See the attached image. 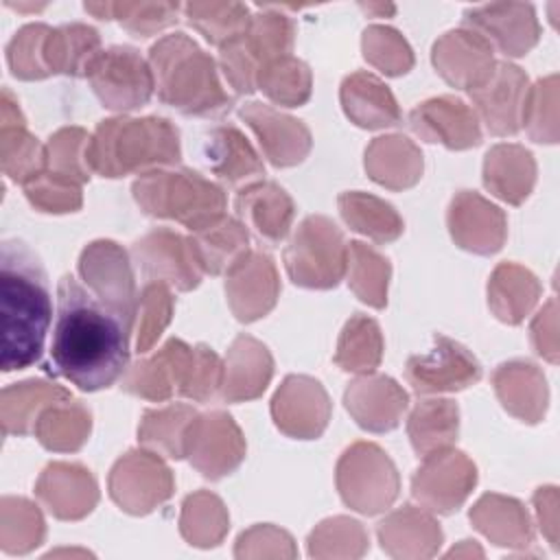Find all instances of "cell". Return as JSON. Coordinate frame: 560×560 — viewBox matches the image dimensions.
<instances>
[{
	"label": "cell",
	"instance_id": "cell-1",
	"mask_svg": "<svg viewBox=\"0 0 560 560\" xmlns=\"http://www.w3.org/2000/svg\"><path fill=\"white\" fill-rule=\"evenodd\" d=\"M131 326L66 273L57 284L50 370L83 392L114 385L129 368Z\"/></svg>",
	"mask_w": 560,
	"mask_h": 560
},
{
	"label": "cell",
	"instance_id": "cell-2",
	"mask_svg": "<svg viewBox=\"0 0 560 560\" xmlns=\"http://www.w3.org/2000/svg\"><path fill=\"white\" fill-rule=\"evenodd\" d=\"M52 304L46 271L22 241H4L0 249V368L24 370L42 359Z\"/></svg>",
	"mask_w": 560,
	"mask_h": 560
},
{
	"label": "cell",
	"instance_id": "cell-3",
	"mask_svg": "<svg viewBox=\"0 0 560 560\" xmlns=\"http://www.w3.org/2000/svg\"><path fill=\"white\" fill-rule=\"evenodd\" d=\"M158 98L184 116H225L234 98L223 90L214 59L186 33H171L149 50Z\"/></svg>",
	"mask_w": 560,
	"mask_h": 560
},
{
	"label": "cell",
	"instance_id": "cell-4",
	"mask_svg": "<svg viewBox=\"0 0 560 560\" xmlns=\"http://www.w3.org/2000/svg\"><path fill=\"white\" fill-rule=\"evenodd\" d=\"M179 158V131L160 116L105 118L96 125L90 140L92 171L103 177L144 175L173 166Z\"/></svg>",
	"mask_w": 560,
	"mask_h": 560
},
{
	"label": "cell",
	"instance_id": "cell-5",
	"mask_svg": "<svg viewBox=\"0 0 560 560\" xmlns=\"http://www.w3.org/2000/svg\"><path fill=\"white\" fill-rule=\"evenodd\" d=\"M140 210L171 219L197 232L225 214V192L219 184L190 168H160L140 175L131 186Z\"/></svg>",
	"mask_w": 560,
	"mask_h": 560
},
{
	"label": "cell",
	"instance_id": "cell-6",
	"mask_svg": "<svg viewBox=\"0 0 560 560\" xmlns=\"http://www.w3.org/2000/svg\"><path fill=\"white\" fill-rule=\"evenodd\" d=\"M295 24L278 7H262L254 13L249 26L232 42L219 48V66L236 94L256 90L258 72L273 59L291 55Z\"/></svg>",
	"mask_w": 560,
	"mask_h": 560
},
{
	"label": "cell",
	"instance_id": "cell-7",
	"mask_svg": "<svg viewBox=\"0 0 560 560\" xmlns=\"http://www.w3.org/2000/svg\"><path fill=\"white\" fill-rule=\"evenodd\" d=\"M284 267L298 287H337L348 267V243L343 232L324 214L306 217L284 249Z\"/></svg>",
	"mask_w": 560,
	"mask_h": 560
},
{
	"label": "cell",
	"instance_id": "cell-8",
	"mask_svg": "<svg viewBox=\"0 0 560 560\" xmlns=\"http://www.w3.org/2000/svg\"><path fill=\"white\" fill-rule=\"evenodd\" d=\"M335 481L341 501L368 516L387 510L400 490L394 462L372 442H354L343 451L337 462Z\"/></svg>",
	"mask_w": 560,
	"mask_h": 560
},
{
	"label": "cell",
	"instance_id": "cell-9",
	"mask_svg": "<svg viewBox=\"0 0 560 560\" xmlns=\"http://www.w3.org/2000/svg\"><path fill=\"white\" fill-rule=\"evenodd\" d=\"M92 92L112 112H131L149 103L155 92L149 59L131 46L105 48L88 72Z\"/></svg>",
	"mask_w": 560,
	"mask_h": 560
},
{
	"label": "cell",
	"instance_id": "cell-10",
	"mask_svg": "<svg viewBox=\"0 0 560 560\" xmlns=\"http://www.w3.org/2000/svg\"><path fill=\"white\" fill-rule=\"evenodd\" d=\"M107 488L112 501L122 512L142 516L173 497L175 479L158 453L138 448L116 459L107 477Z\"/></svg>",
	"mask_w": 560,
	"mask_h": 560
},
{
	"label": "cell",
	"instance_id": "cell-11",
	"mask_svg": "<svg viewBox=\"0 0 560 560\" xmlns=\"http://www.w3.org/2000/svg\"><path fill=\"white\" fill-rule=\"evenodd\" d=\"M79 273L88 284V291L133 328L138 293L127 252L114 241H94L81 252Z\"/></svg>",
	"mask_w": 560,
	"mask_h": 560
},
{
	"label": "cell",
	"instance_id": "cell-12",
	"mask_svg": "<svg viewBox=\"0 0 560 560\" xmlns=\"http://www.w3.org/2000/svg\"><path fill=\"white\" fill-rule=\"evenodd\" d=\"M475 483V464L462 451L448 446L422 457L411 479V494L429 512L453 514L464 505Z\"/></svg>",
	"mask_w": 560,
	"mask_h": 560
},
{
	"label": "cell",
	"instance_id": "cell-13",
	"mask_svg": "<svg viewBox=\"0 0 560 560\" xmlns=\"http://www.w3.org/2000/svg\"><path fill=\"white\" fill-rule=\"evenodd\" d=\"M131 258L147 282H164L175 291H192L201 282V267L188 236L155 228L131 245Z\"/></svg>",
	"mask_w": 560,
	"mask_h": 560
},
{
	"label": "cell",
	"instance_id": "cell-14",
	"mask_svg": "<svg viewBox=\"0 0 560 560\" xmlns=\"http://www.w3.org/2000/svg\"><path fill=\"white\" fill-rule=\"evenodd\" d=\"M245 451V438L230 413H197L186 438V457L201 477L214 481L234 472Z\"/></svg>",
	"mask_w": 560,
	"mask_h": 560
},
{
	"label": "cell",
	"instance_id": "cell-15",
	"mask_svg": "<svg viewBox=\"0 0 560 560\" xmlns=\"http://www.w3.org/2000/svg\"><path fill=\"white\" fill-rule=\"evenodd\" d=\"M405 378L416 394L459 392L481 378V365L462 343L435 335L429 352L407 359Z\"/></svg>",
	"mask_w": 560,
	"mask_h": 560
},
{
	"label": "cell",
	"instance_id": "cell-16",
	"mask_svg": "<svg viewBox=\"0 0 560 560\" xmlns=\"http://www.w3.org/2000/svg\"><path fill=\"white\" fill-rule=\"evenodd\" d=\"M527 92V74L510 61H497L490 77L468 94L477 118L492 136H514L523 125Z\"/></svg>",
	"mask_w": 560,
	"mask_h": 560
},
{
	"label": "cell",
	"instance_id": "cell-17",
	"mask_svg": "<svg viewBox=\"0 0 560 560\" xmlns=\"http://www.w3.org/2000/svg\"><path fill=\"white\" fill-rule=\"evenodd\" d=\"M330 398L324 385L304 374H289L271 400L276 427L295 440H315L330 420Z\"/></svg>",
	"mask_w": 560,
	"mask_h": 560
},
{
	"label": "cell",
	"instance_id": "cell-18",
	"mask_svg": "<svg viewBox=\"0 0 560 560\" xmlns=\"http://www.w3.org/2000/svg\"><path fill=\"white\" fill-rule=\"evenodd\" d=\"M190 361L192 346L171 337L151 357L129 365L120 376V387L131 396L151 402H164L175 394L182 396Z\"/></svg>",
	"mask_w": 560,
	"mask_h": 560
},
{
	"label": "cell",
	"instance_id": "cell-19",
	"mask_svg": "<svg viewBox=\"0 0 560 560\" xmlns=\"http://www.w3.org/2000/svg\"><path fill=\"white\" fill-rule=\"evenodd\" d=\"M464 26L481 35L508 57L529 52L540 35V26L532 4L525 2H490L464 11Z\"/></svg>",
	"mask_w": 560,
	"mask_h": 560
},
{
	"label": "cell",
	"instance_id": "cell-20",
	"mask_svg": "<svg viewBox=\"0 0 560 560\" xmlns=\"http://www.w3.org/2000/svg\"><path fill=\"white\" fill-rule=\"evenodd\" d=\"M280 278L276 262L265 252H247L225 273V298L238 322H256L265 317L278 302Z\"/></svg>",
	"mask_w": 560,
	"mask_h": 560
},
{
	"label": "cell",
	"instance_id": "cell-21",
	"mask_svg": "<svg viewBox=\"0 0 560 560\" xmlns=\"http://www.w3.org/2000/svg\"><path fill=\"white\" fill-rule=\"evenodd\" d=\"M446 223L455 245L479 256L497 254L508 236L503 210L475 190L455 192Z\"/></svg>",
	"mask_w": 560,
	"mask_h": 560
},
{
	"label": "cell",
	"instance_id": "cell-22",
	"mask_svg": "<svg viewBox=\"0 0 560 560\" xmlns=\"http://www.w3.org/2000/svg\"><path fill=\"white\" fill-rule=\"evenodd\" d=\"M238 116L254 131L265 158L273 166H295L311 153L313 138L302 120L258 101L241 105Z\"/></svg>",
	"mask_w": 560,
	"mask_h": 560
},
{
	"label": "cell",
	"instance_id": "cell-23",
	"mask_svg": "<svg viewBox=\"0 0 560 560\" xmlns=\"http://www.w3.org/2000/svg\"><path fill=\"white\" fill-rule=\"evenodd\" d=\"M411 131L424 142H440L462 151L481 142V127L475 109L455 96H435L418 103L409 114Z\"/></svg>",
	"mask_w": 560,
	"mask_h": 560
},
{
	"label": "cell",
	"instance_id": "cell-24",
	"mask_svg": "<svg viewBox=\"0 0 560 560\" xmlns=\"http://www.w3.org/2000/svg\"><path fill=\"white\" fill-rule=\"evenodd\" d=\"M431 59L440 77L459 90L479 88L494 70L492 46L475 31L462 26L444 33L431 50Z\"/></svg>",
	"mask_w": 560,
	"mask_h": 560
},
{
	"label": "cell",
	"instance_id": "cell-25",
	"mask_svg": "<svg viewBox=\"0 0 560 560\" xmlns=\"http://www.w3.org/2000/svg\"><path fill=\"white\" fill-rule=\"evenodd\" d=\"M343 402L361 429L385 433L400 424L409 396L392 376L368 372L346 387Z\"/></svg>",
	"mask_w": 560,
	"mask_h": 560
},
{
	"label": "cell",
	"instance_id": "cell-26",
	"mask_svg": "<svg viewBox=\"0 0 560 560\" xmlns=\"http://www.w3.org/2000/svg\"><path fill=\"white\" fill-rule=\"evenodd\" d=\"M35 497L55 518L79 521L98 503V486L85 466L52 462L42 470Z\"/></svg>",
	"mask_w": 560,
	"mask_h": 560
},
{
	"label": "cell",
	"instance_id": "cell-27",
	"mask_svg": "<svg viewBox=\"0 0 560 560\" xmlns=\"http://www.w3.org/2000/svg\"><path fill=\"white\" fill-rule=\"evenodd\" d=\"M273 374V359L262 341L252 335H238L223 361L221 398L228 402H247L267 389Z\"/></svg>",
	"mask_w": 560,
	"mask_h": 560
},
{
	"label": "cell",
	"instance_id": "cell-28",
	"mask_svg": "<svg viewBox=\"0 0 560 560\" xmlns=\"http://www.w3.org/2000/svg\"><path fill=\"white\" fill-rule=\"evenodd\" d=\"M234 208L245 228H252L260 241L278 245L287 238L295 206L293 199L273 182H252L238 190Z\"/></svg>",
	"mask_w": 560,
	"mask_h": 560
},
{
	"label": "cell",
	"instance_id": "cell-29",
	"mask_svg": "<svg viewBox=\"0 0 560 560\" xmlns=\"http://www.w3.org/2000/svg\"><path fill=\"white\" fill-rule=\"evenodd\" d=\"M378 542L385 553L402 560L431 558L442 545L438 521L416 505H402L378 523Z\"/></svg>",
	"mask_w": 560,
	"mask_h": 560
},
{
	"label": "cell",
	"instance_id": "cell-30",
	"mask_svg": "<svg viewBox=\"0 0 560 560\" xmlns=\"http://www.w3.org/2000/svg\"><path fill=\"white\" fill-rule=\"evenodd\" d=\"M203 162L223 182L236 186L265 175V164L245 133L234 125H217L203 136Z\"/></svg>",
	"mask_w": 560,
	"mask_h": 560
},
{
	"label": "cell",
	"instance_id": "cell-31",
	"mask_svg": "<svg viewBox=\"0 0 560 560\" xmlns=\"http://www.w3.org/2000/svg\"><path fill=\"white\" fill-rule=\"evenodd\" d=\"M346 116L363 129H385L400 122V107L392 90L372 72L357 70L341 81L339 90Z\"/></svg>",
	"mask_w": 560,
	"mask_h": 560
},
{
	"label": "cell",
	"instance_id": "cell-32",
	"mask_svg": "<svg viewBox=\"0 0 560 560\" xmlns=\"http://www.w3.org/2000/svg\"><path fill=\"white\" fill-rule=\"evenodd\" d=\"M492 385L508 413L529 424L542 420L547 409V383L534 363H501L492 374Z\"/></svg>",
	"mask_w": 560,
	"mask_h": 560
},
{
	"label": "cell",
	"instance_id": "cell-33",
	"mask_svg": "<svg viewBox=\"0 0 560 560\" xmlns=\"http://www.w3.org/2000/svg\"><path fill=\"white\" fill-rule=\"evenodd\" d=\"M422 166L420 149L400 133L378 136L365 149V171L370 179L389 190L416 186L422 177Z\"/></svg>",
	"mask_w": 560,
	"mask_h": 560
},
{
	"label": "cell",
	"instance_id": "cell-34",
	"mask_svg": "<svg viewBox=\"0 0 560 560\" xmlns=\"http://www.w3.org/2000/svg\"><path fill=\"white\" fill-rule=\"evenodd\" d=\"M536 182L534 155L521 144H494L483 160V186L499 199L521 206Z\"/></svg>",
	"mask_w": 560,
	"mask_h": 560
},
{
	"label": "cell",
	"instance_id": "cell-35",
	"mask_svg": "<svg viewBox=\"0 0 560 560\" xmlns=\"http://www.w3.org/2000/svg\"><path fill=\"white\" fill-rule=\"evenodd\" d=\"M188 241L197 265L210 276L228 273L249 252V234L245 223L225 214L210 225L190 232Z\"/></svg>",
	"mask_w": 560,
	"mask_h": 560
},
{
	"label": "cell",
	"instance_id": "cell-36",
	"mask_svg": "<svg viewBox=\"0 0 560 560\" xmlns=\"http://www.w3.org/2000/svg\"><path fill=\"white\" fill-rule=\"evenodd\" d=\"M468 516L475 529L499 547H527L534 540L529 516L512 497L483 494Z\"/></svg>",
	"mask_w": 560,
	"mask_h": 560
},
{
	"label": "cell",
	"instance_id": "cell-37",
	"mask_svg": "<svg viewBox=\"0 0 560 560\" xmlns=\"http://www.w3.org/2000/svg\"><path fill=\"white\" fill-rule=\"evenodd\" d=\"M538 298L540 284L529 269L516 262H501L494 267L488 280V304L497 319L510 326L521 324L536 306Z\"/></svg>",
	"mask_w": 560,
	"mask_h": 560
},
{
	"label": "cell",
	"instance_id": "cell-38",
	"mask_svg": "<svg viewBox=\"0 0 560 560\" xmlns=\"http://www.w3.org/2000/svg\"><path fill=\"white\" fill-rule=\"evenodd\" d=\"M63 398H70L68 389L39 378L7 385L0 396V422L4 435L33 433L39 413Z\"/></svg>",
	"mask_w": 560,
	"mask_h": 560
},
{
	"label": "cell",
	"instance_id": "cell-39",
	"mask_svg": "<svg viewBox=\"0 0 560 560\" xmlns=\"http://www.w3.org/2000/svg\"><path fill=\"white\" fill-rule=\"evenodd\" d=\"M105 48L101 46L98 33L81 22L63 24L50 31L46 59L52 74H68V77H85L98 55Z\"/></svg>",
	"mask_w": 560,
	"mask_h": 560
},
{
	"label": "cell",
	"instance_id": "cell-40",
	"mask_svg": "<svg viewBox=\"0 0 560 560\" xmlns=\"http://www.w3.org/2000/svg\"><path fill=\"white\" fill-rule=\"evenodd\" d=\"M90 431H92V416L72 396L48 405L39 413L33 429L37 442L44 448L55 453L79 451L88 442Z\"/></svg>",
	"mask_w": 560,
	"mask_h": 560
},
{
	"label": "cell",
	"instance_id": "cell-41",
	"mask_svg": "<svg viewBox=\"0 0 560 560\" xmlns=\"http://www.w3.org/2000/svg\"><path fill=\"white\" fill-rule=\"evenodd\" d=\"M337 203L346 225H350V230L368 236L374 243H392L405 230V223L396 208L370 192L348 190L339 195Z\"/></svg>",
	"mask_w": 560,
	"mask_h": 560
},
{
	"label": "cell",
	"instance_id": "cell-42",
	"mask_svg": "<svg viewBox=\"0 0 560 560\" xmlns=\"http://www.w3.org/2000/svg\"><path fill=\"white\" fill-rule=\"evenodd\" d=\"M459 431V409L448 398L420 400L407 420V433L413 451L424 457L448 448Z\"/></svg>",
	"mask_w": 560,
	"mask_h": 560
},
{
	"label": "cell",
	"instance_id": "cell-43",
	"mask_svg": "<svg viewBox=\"0 0 560 560\" xmlns=\"http://www.w3.org/2000/svg\"><path fill=\"white\" fill-rule=\"evenodd\" d=\"M195 418L197 411L182 402L149 409L138 424V442L158 455L182 459L186 457V438Z\"/></svg>",
	"mask_w": 560,
	"mask_h": 560
},
{
	"label": "cell",
	"instance_id": "cell-44",
	"mask_svg": "<svg viewBox=\"0 0 560 560\" xmlns=\"http://www.w3.org/2000/svg\"><path fill=\"white\" fill-rule=\"evenodd\" d=\"M228 527L230 516L223 501L217 494L208 490H197L184 499L179 514V532L188 545L201 549L217 547L228 534Z\"/></svg>",
	"mask_w": 560,
	"mask_h": 560
},
{
	"label": "cell",
	"instance_id": "cell-45",
	"mask_svg": "<svg viewBox=\"0 0 560 560\" xmlns=\"http://www.w3.org/2000/svg\"><path fill=\"white\" fill-rule=\"evenodd\" d=\"M381 359L383 335L378 324L363 313H354L339 335L335 363L346 372L368 374L378 368Z\"/></svg>",
	"mask_w": 560,
	"mask_h": 560
},
{
	"label": "cell",
	"instance_id": "cell-46",
	"mask_svg": "<svg viewBox=\"0 0 560 560\" xmlns=\"http://www.w3.org/2000/svg\"><path fill=\"white\" fill-rule=\"evenodd\" d=\"M46 525L39 508L24 497H2L0 501V549L22 556L44 542Z\"/></svg>",
	"mask_w": 560,
	"mask_h": 560
},
{
	"label": "cell",
	"instance_id": "cell-47",
	"mask_svg": "<svg viewBox=\"0 0 560 560\" xmlns=\"http://www.w3.org/2000/svg\"><path fill=\"white\" fill-rule=\"evenodd\" d=\"M256 90L280 107H300L311 98L313 74L302 59L282 55L258 72Z\"/></svg>",
	"mask_w": 560,
	"mask_h": 560
},
{
	"label": "cell",
	"instance_id": "cell-48",
	"mask_svg": "<svg viewBox=\"0 0 560 560\" xmlns=\"http://www.w3.org/2000/svg\"><path fill=\"white\" fill-rule=\"evenodd\" d=\"M389 260L381 256L376 249L361 241L348 243V284L354 295L374 306L383 308L387 304V282H389Z\"/></svg>",
	"mask_w": 560,
	"mask_h": 560
},
{
	"label": "cell",
	"instance_id": "cell-49",
	"mask_svg": "<svg viewBox=\"0 0 560 560\" xmlns=\"http://www.w3.org/2000/svg\"><path fill=\"white\" fill-rule=\"evenodd\" d=\"M182 11L188 24L217 48L236 39L252 20L249 9L241 2H188Z\"/></svg>",
	"mask_w": 560,
	"mask_h": 560
},
{
	"label": "cell",
	"instance_id": "cell-50",
	"mask_svg": "<svg viewBox=\"0 0 560 560\" xmlns=\"http://www.w3.org/2000/svg\"><path fill=\"white\" fill-rule=\"evenodd\" d=\"M2 173L15 184H26L46 168V144H42L26 125L0 127Z\"/></svg>",
	"mask_w": 560,
	"mask_h": 560
},
{
	"label": "cell",
	"instance_id": "cell-51",
	"mask_svg": "<svg viewBox=\"0 0 560 560\" xmlns=\"http://www.w3.org/2000/svg\"><path fill=\"white\" fill-rule=\"evenodd\" d=\"M92 136L81 127H61L46 142V168L72 182L85 184L92 177Z\"/></svg>",
	"mask_w": 560,
	"mask_h": 560
},
{
	"label": "cell",
	"instance_id": "cell-52",
	"mask_svg": "<svg viewBox=\"0 0 560 560\" xmlns=\"http://www.w3.org/2000/svg\"><path fill=\"white\" fill-rule=\"evenodd\" d=\"M370 549L365 527L348 516L322 521L308 536L313 558H361Z\"/></svg>",
	"mask_w": 560,
	"mask_h": 560
},
{
	"label": "cell",
	"instance_id": "cell-53",
	"mask_svg": "<svg viewBox=\"0 0 560 560\" xmlns=\"http://www.w3.org/2000/svg\"><path fill=\"white\" fill-rule=\"evenodd\" d=\"M50 26L35 22L22 26L7 44V63L13 77L22 81H39L50 77L46 46L50 37Z\"/></svg>",
	"mask_w": 560,
	"mask_h": 560
},
{
	"label": "cell",
	"instance_id": "cell-54",
	"mask_svg": "<svg viewBox=\"0 0 560 560\" xmlns=\"http://www.w3.org/2000/svg\"><path fill=\"white\" fill-rule=\"evenodd\" d=\"M175 308V298L168 284L147 282L138 293L136 311V350L147 354L168 326Z\"/></svg>",
	"mask_w": 560,
	"mask_h": 560
},
{
	"label": "cell",
	"instance_id": "cell-55",
	"mask_svg": "<svg viewBox=\"0 0 560 560\" xmlns=\"http://www.w3.org/2000/svg\"><path fill=\"white\" fill-rule=\"evenodd\" d=\"M361 48H363L365 61L387 77H400L409 72L413 66L411 46L392 26H383V24L368 26L361 37Z\"/></svg>",
	"mask_w": 560,
	"mask_h": 560
},
{
	"label": "cell",
	"instance_id": "cell-56",
	"mask_svg": "<svg viewBox=\"0 0 560 560\" xmlns=\"http://www.w3.org/2000/svg\"><path fill=\"white\" fill-rule=\"evenodd\" d=\"M24 195L33 208L50 214L77 212L83 203L81 184L48 168H44L24 184Z\"/></svg>",
	"mask_w": 560,
	"mask_h": 560
},
{
	"label": "cell",
	"instance_id": "cell-57",
	"mask_svg": "<svg viewBox=\"0 0 560 560\" xmlns=\"http://www.w3.org/2000/svg\"><path fill=\"white\" fill-rule=\"evenodd\" d=\"M558 77L551 74L540 79L527 92L523 125L534 142H556L558 140Z\"/></svg>",
	"mask_w": 560,
	"mask_h": 560
},
{
	"label": "cell",
	"instance_id": "cell-58",
	"mask_svg": "<svg viewBox=\"0 0 560 560\" xmlns=\"http://www.w3.org/2000/svg\"><path fill=\"white\" fill-rule=\"evenodd\" d=\"M177 2H112V20L136 37H149L177 22Z\"/></svg>",
	"mask_w": 560,
	"mask_h": 560
},
{
	"label": "cell",
	"instance_id": "cell-59",
	"mask_svg": "<svg viewBox=\"0 0 560 560\" xmlns=\"http://www.w3.org/2000/svg\"><path fill=\"white\" fill-rule=\"evenodd\" d=\"M221 376L223 363L219 354L210 346L197 343L192 346V361L188 368L182 396L195 402H208L221 389Z\"/></svg>",
	"mask_w": 560,
	"mask_h": 560
},
{
	"label": "cell",
	"instance_id": "cell-60",
	"mask_svg": "<svg viewBox=\"0 0 560 560\" xmlns=\"http://www.w3.org/2000/svg\"><path fill=\"white\" fill-rule=\"evenodd\" d=\"M236 558H293V538L276 525H254L243 532L234 549Z\"/></svg>",
	"mask_w": 560,
	"mask_h": 560
},
{
	"label": "cell",
	"instance_id": "cell-61",
	"mask_svg": "<svg viewBox=\"0 0 560 560\" xmlns=\"http://www.w3.org/2000/svg\"><path fill=\"white\" fill-rule=\"evenodd\" d=\"M534 350L547 361H558V337H556V300H549L532 322Z\"/></svg>",
	"mask_w": 560,
	"mask_h": 560
},
{
	"label": "cell",
	"instance_id": "cell-62",
	"mask_svg": "<svg viewBox=\"0 0 560 560\" xmlns=\"http://www.w3.org/2000/svg\"><path fill=\"white\" fill-rule=\"evenodd\" d=\"M556 488L553 486H545L538 488L534 494V505H536V514H538V523L540 529L545 532V536L549 538V542L556 547Z\"/></svg>",
	"mask_w": 560,
	"mask_h": 560
},
{
	"label": "cell",
	"instance_id": "cell-63",
	"mask_svg": "<svg viewBox=\"0 0 560 560\" xmlns=\"http://www.w3.org/2000/svg\"><path fill=\"white\" fill-rule=\"evenodd\" d=\"M462 553L464 556H472V553L475 556H483V551L475 545V540H462V547H453L446 556H462Z\"/></svg>",
	"mask_w": 560,
	"mask_h": 560
}]
</instances>
